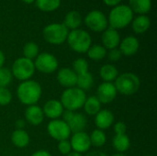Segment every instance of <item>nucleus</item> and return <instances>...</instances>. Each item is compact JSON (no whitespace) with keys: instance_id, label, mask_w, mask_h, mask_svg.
<instances>
[{"instance_id":"f257e3e1","label":"nucleus","mask_w":157,"mask_h":156,"mask_svg":"<svg viewBox=\"0 0 157 156\" xmlns=\"http://www.w3.org/2000/svg\"><path fill=\"white\" fill-rule=\"evenodd\" d=\"M17 96L22 104L28 107L35 105L40 98L41 86L38 82L33 80L23 81L17 86Z\"/></svg>"},{"instance_id":"ddd939ff","label":"nucleus","mask_w":157,"mask_h":156,"mask_svg":"<svg viewBox=\"0 0 157 156\" xmlns=\"http://www.w3.org/2000/svg\"><path fill=\"white\" fill-rule=\"evenodd\" d=\"M70 143H71L72 150H74V152L78 154L86 153L91 147L89 135L84 131L74 133V135L71 138Z\"/></svg>"},{"instance_id":"f704fd0d","label":"nucleus","mask_w":157,"mask_h":156,"mask_svg":"<svg viewBox=\"0 0 157 156\" xmlns=\"http://www.w3.org/2000/svg\"><path fill=\"white\" fill-rule=\"evenodd\" d=\"M58 150L63 155H67L68 154H70L71 151H72V147H71L70 142L68 140L60 141L59 143H58Z\"/></svg>"},{"instance_id":"9b49d317","label":"nucleus","mask_w":157,"mask_h":156,"mask_svg":"<svg viewBox=\"0 0 157 156\" xmlns=\"http://www.w3.org/2000/svg\"><path fill=\"white\" fill-rule=\"evenodd\" d=\"M48 133L52 138L56 141H63L68 140L71 135L70 129L66 122L62 120H52L49 122L47 126Z\"/></svg>"},{"instance_id":"2f4dec72","label":"nucleus","mask_w":157,"mask_h":156,"mask_svg":"<svg viewBox=\"0 0 157 156\" xmlns=\"http://www.w3.org/2000/svg\"><path fill=\"white\" fill-rule=\"evenodd\" d=\"M74 72L76 74H81L88 72V63L84 58H78L73 63Z\"/></svg>"},{"instance_id":"a211bd4d","label":"nucleus","mask_w":157,"mask_h":156,"mask_svg":"<svg viewBox=\"0 0 157 156\" xmlns=\"http://www.w3.org/2000/svg\"><path fill=\"white\" fill-rule=\"evenodd\" d=\"M25 119L29 124L33 126L40 125L44 120L42 108L36 105L29 106L25 111Z\"/></svg>"},{"instance_id":"f3484780","label":"nucleus","mask_w":157,"mask_h":156,"mask_svg":"<svg viewBox=\"0 0 157 156\" xmlns=\"http://www.w3.org/2000/svg\"><path fill=\"white\" fill-rule=\"evenodd\" d=\"M140 44L137 38L134 36H128L124 38L120 42V51L121 54L125 56H132L134 55L139 50Z\"/></svg>"},{"instance_id":"393cba45","label":"nucleus","mask_w":157,"mask_h":156,"mask_svg":"<svg viewBox=\"0 0 157 156\" xmlns=\"http://www.w3.org/2000/svg\"><path fill=\"white\" fill-rule=\"evenodd\" d=\"M83 107L86 113L90 116H96L101 110V103L98 101L97 97H89L86 98Z\"/></svg>"},{"instance_id":"1a4fd4ad","label":"nucleus","mask_w":157,"mask_h":156,"mask_svg":"<svg viewBox=\"0 0 157 156\" xmlns=\"http://www.w3.org/2000/svg\"><path fill=\"white\" fill-rule=\"evenodd\" d=\"M33 63L35 69L43 74H52L58 68V61L56 57L49 52L39 53Z\"/></svg>"},{"instance_id":"a878e982","label":"nucleus","mask_w":157,"mask_h":156,"mask_svg":"<svg viewBox=\"0 0 157 156\" xmlns=\"http://www.w3.org/2000/svg\"><path fill=\"white\" fill-rule=\"evenodd\" d=\"M112 144L116 151L119 153H124L126 152L131 145L130 139L126 134H121V135H115V137L112 140Z\"/></svg>"},{"instance_id":"2eb2a0df","label":"nucleus","mask_w":157,"mask_h":156,"mask_svg":"<svg viewBox=\"0 0 157 156\" xmlns=\"http://www.w3.org/2000/svg\"><path fill=\"white\" fill-rule=\"evenodd\" d=\"M42 111H43L44 116H46L47 118L52 120L59 119L63 115L64 110L60 101L55 100V99H51L44 104Z\"/></svg>"},{"instance_id":"7ed1b4c3","label":"nucleus","mask_w":157,"mask_h":156,"mask_svg":"<svg viewBox=\"0 0 157 156\" xmlns=\"http://www.w3.org/2000/svg\"><path fill=\"white\" fill-rule=\"evenodd\" d=\"M86 99L85 91L78 87L67 88L63 91L61 97V103L66 110L75 111L81 108Z\"/></svg>"},{"instance_id":"a19ab883","label":"nucleus","mask_w":157,"mask_h":156,"mask_svg":"<svg viewBox=\"0 0 157 156\" xmlns=\"http://www.w3.org/2000/svg\"><path fill=\"white\" fill-rule=\"evenodd\" d=\"M16 126H17V130H23L25 126V121L23 120H18L16 122Z\"/></svg>"},{"instance_id":"4468645a","label":"nucleus","mask_w":157,"mask_h":156,"mask_svg":"<svg viewBox=\"0 0 157 156\" xmlns=\"http://www.w3.org/2000/svg\"><path fill=\"white\" fill-rule=\"evenodd\" d=\"M103 47L107 50L115 49L120 45L121 42V36L117 29H114L112 28H107L102 34L101 37Z\"/></svg>"},{"instance_id":"f8f14e48","label":"nucleus","mask_w":157,"mask_h":156,"mask_svg":"<svg viewBox=\"0 0 157 156\" xmlns=\"http://www.w3.org/2000/svg\"><path fill=\"white\" fill-rule=\"evenodd\" d=\"M117 93L114 84L103 82L97 90V98L101 104H109L116 98Z\"/></svg>"},{"instance_id":"412c9836","label":"nucleus","mask_w":157,"mask_h":156,"mask_svg":"<svg viewBox=\"0 0 157 156\" xmlns=\"http://www.w3.org/2000/svg\"><path fill=\"white\" fill-rule=\"evenodd\" d=\"M130 8L139 15L147 14L152 8V0H129Z\"/></svg>"},{"instance_id":"20e7f679","label":"nucleus","mask_w":157,"mask_h":156,"mask_svg":"<svg viewBox=\"0 0 157 156\" xmlns=\"http://www.w3.org/2000/svg\"><path fill=\"white\" fill-rule=\"evenodd\" d=\"M66 40L70 48L78 53L86 52L92 43L90 34L87 31L80 29L71 30L68 33Z\"/></svg>"},{"instance_id":"9d476101","label":"nucleus","mask_w":157,"mask_h":156,"mask_svg":"<svg viewBox=\"0 0 157 156\" xmlns=\"http://www.w3.org/2000/svg\"><path fill=\"white\" fill-rule=\"evenodd\" d=\"M62 116L63 118V120L68 125L71 133L84 131L85 128L86 127V118L81 113H75L74 111L64 110Z\"/></svg>"},{"instance_id":"e433bc0d","label":"nucleus","mask_w":157,"mask_h":156,"mask_svg":"<svg viewBox=\"0 0 157 156\" xmlns=\"http://www.w3.org/2000/svg\"><path fill=\"white\" fill-rule=\"evenodd\" d=\"M114 131L117 135H121V134H125L127 131V126L124 122H117L114 125Z\"/></svg>"},{"instance_id":"39448f33","label":"nucleus","mask_w":157,"mask_h":156,"mask_svg":"<svg viewBox=\"0 0 157 156\" xmlns=\"http://www.w3.org/2000/svg\"><path fill=\"white\" fill-rule=\"evenodd\" d=\"M114 86L117 89V92L124 96H132L139 90L141 82L135 74L124 73L121 75H118Z\"/></svg>"},{"instance_id":"c85d7f7f","label":"nucleus","mask_w":157,"mask_h":156,"mask_svg":"<svg viewBox=\"0 0 157 156\" xmlns=\"http://www.w3.org/2000/svg\"><path fill=\"white\" fill-rule=\"evenodd\" d=\"M35 2L37 7L44 12L54 11L61 5V0H35Z\"/></svg>"},{"instance_id":"58836bf2","label":"nucleus","mask_w":157,"mask_h":156,"mask_svg":"<svg viewBox=\"0 0 157 156\" xmlns=\"http://www.w3.org/2000/svg\"><path fill=\"white\" fill-rule=\"evenodd\" d=\"M31 156H52L47 151H37Z\"/></svg>"},{"instance_id":"4be33fe9","label":"nucleus","mask_w":157,"mask_h":156,"mask_svg":"<svg viewBox=\"0 0 157 156\" xmlns=\"http://www.w3.org/2000/svg\"><path fill=\"white\" fill-rule=\"evenodd\" d=\"M82 23V17L79 12L75 10H72L68 12L64 17L63 25L67 28V29H77Z\"/></svg>"},{"instance_id":"79ce46f5","label":"nucleus","mask_w":157,"mask_h":156,"mask_svg":"<svg viewBox=\"0 0 157 156\" xmlns=\"http://www.w3.org/2000/svg\"><path fill=\"white\" fill-rule=\"evenodd\" d=\"M5 60H6V57H5V54L2 51H0V68L3 67L4 63H5Z\"/></svg>"},{"instance_id":"ea45409f","label":"nucleus","mask_w":157,"mask_h":156,"mask_svg":"<svg viewBox=\"0 0 157 156\" xmlns=\"http://www.w3.org/2000/svg\"><path fill=\"white\" fill-rule=\"evenodd\" d=\"M86 156H108L106 154L102 153V152H99V151H94V152H91L89 154H87Z\"/></svg>"},{"instance_id":"72a5a7b5","label":"nucleus","mask_w":157,"mask_h":156,"mask_svg":"<svg viewBox=\"0 0 157 156\" xmlns=\"http://www.w3.org/2000/svg\"><path fill=\"white\" fill-rule=\"evenodd\" d=\"M12 100V94L6 88H0V106H6Z\"/></svg>"},{"instance_id":"dca6fc26","label":"nucleus","mask_w":157,"mask_h":156,"mask_svg":"<svg viewBox=\"0 0 157 156\" xmlns=\"http://www.w3.org/2000/svg\"><path fill=\"white\" fill-rule=\"evenodd\" d=\"M57 80L61 86L66 88L75 87L76 86L77 74L70 68H62L57 74Z\"/></svg>"},{"instance_id":"473e14b6","label":"nucleus","mask_w":157,"mask_h":156,"mask_svg":"<svg viewBox=\"0 0 157 156\" xmlns=\"http://www.w3.org/2000/svg\"><path fill=\"white\" fill-rule=\"evenodd\" d=\"M11 71L7 68H0V88L6 87L12 81Z\"/></svg>"},{"instance_id":"c756f323","label":"nucleus","mask_w":157,"mask_h":156,"mask_svg":"<svg viewBox=\"0 0 157 156\" xmlns=\"http://www.w3.org/2000/svg\"><path fill=\"white\" fill-rule=\"evenodd\" d=\"M89 138H90L91 145H93L95 147H101V146H103L105 144L106 139H107L104 131H101V130H98V129L93 131V132L91 133Z\"/></svg>"},{"instance_id":"a18cd8bd","label":"nucleus","mask_w":157,"mask_h":156,"mask_svg":"<svg viewBox=\"0 0 157 156\" xmlns=\"http://www.w3.org/2000/svg\"><path fill=\"white\" fill-rule=\"evenodd\" d=\"M111 156H126L124 154H122V153H117V154H112Z\"/></svg>"},{"instance_id":"37998d69","label":"nucleus","mask_w":157,"mask_h":156,"mask_svg":"<svg viewBox=\"0 0 157 156\" xmlns=\"http://www.w3.org/2000/svg\"><path fill=\"white\" fill-rule=\"evenodd\" d=\"M66 156H82L81 154H78V153H75V152H71L70 154H68Z\"/></svg>"},{"instance_id":"49530a36","label":"nucleus","mask_w":157,"mask_h":156,"mask_svg":"<svg viewBox=\"0 0 157 156\" xmlns=\"http://www.w3.org/2000/svg\"><path fill=\"white\" fill-rule=\"evenodd\" d=\"M145 156H153V155H145Z\"/></svg>"},{"instance_id":"6ab92c4d","label":"nucleus","mask_w":157,"mask_h":156,"mask_svg":"<svg viewBox=\"0 0 157 156\" xmlns=\"http://www.w3.org/2000/svg\"><path fill=\"white\" fill-rule=\"evenodd\" d=\"M114 122V115L109 109L100 110L95 117V124L98 130L109 129Z\"/></svg>"},{"instance_id":"c9c22d12","label":"nucleus","mask_w":157,"mask_h":156,"mask_svg":"<svg viewBox=\"0 0 157 156\" xmlns=\"http://www.w3.org/2000/svg\"><path fill=\"white\" fill-rule=\"evenodd\" d=\"M121 52L119 49L115 48V49H111L109 50V53H108V57H109V60L111 61V62H117L119 61L121 58Z\"/></svg>"},{"instance_id":"f03ea898","label":"nucleus","mask_w":157,"mask_h":156,"mask_svg":"<svg viewBox=\"0 0 157 156\" xmlns=\"http://www.w3.org/2000/svg\"><path fill=\"white\" fill-rule=\"evenodd\" d=\"M133 19V12L127 5H118L110 10L108 23L114 29H121L127 27Z\"/></svg>"},{"instance_id":"b1692460","label":"nucleus","mask_w":157,"mask_h":156,"mask_svg":"<svg viewBox=\"0 0 157 156\" xmlns=\"http://www.w3.org/2000/svg\"><path fill=\"white\" fill-rule=\"evenodd\" d=\"M99 74L104 82L111 83L118 77L119 72L113 64H105L100 68Z\"/></svg>"},{"instance_id":"423d86ee","label":"nucleus","mask_w":157,"mask_h":156,"mask_svg":"<svg viewBox=\"0 0 157 156\" xmlns=\"http://www.w3.org/2000/svg\"><path fill=\"white\" fill-rule=\"evenodd\" d=\"M69 30L63 23H52L47 25L42 31L44 40L53 45L63 43L68 36Z\"/></svg>"},{"instance_id":"6e6552de","label":"nucleus","mask_w":157,"mask_h":156,"mask_svg":"<svg viewBox=\"0 0 157 156\" xmlns=\"http://www.w3.org/2000/svg\"><path fill=\"white\" fill-rule=\"evenodd\" d=\"M85 23L87 28L95 32L104 31L108 28V17L100 10H92L85 17Z\"/></svg>"},{"instance_id":"cd10ccee","label":"nucleus","mask_w":157,"mask_h":156,"mask_svg":"<svg viewBox=\"0 0 157 156\" xmlns=\"http://www.w3.org/2000/svg\"><path fill=\"white\" fill-rule=\"evenodd\" d=\"M86 52H87V56L93 61H100L104 59L107 55V50L102 45H98V44L90 46V48Z\"/></svg>"},{"instance_id":"c03bdc74","label":"nucleus","mask_w":157,"mask_h":156,"mask_svg":"<svg viewBox=\"0 0 157 156\" xmlns=\"http://www.w3.org/2000/svg\"><path fill=\"white\" fill-rule=\"evenodd\" d=\"M21 1H23L24 3H27V4H31V3H33L35 0H21Z\"/></svg>"},{"instance_id":"bb28decb","label":"nucleus","mask_w":157,"mask_h":156,"mask_svg":"<svg viewBox=\"0 0 157 156\" xmlns=\"http://www.w3.org/2000/svg\"><path fill=\"white\" fill-rule=\"evenodd\" d=\"M93 84H94V77L89 72L81 74H77L76 86L79 89H81L83 91L88 90L90 87H92Z\"/></svg>"},{"instance_id":"0eeeda50","label":"nucleus","mask_w":157,"mask_h":156,"mask_svg":"<svg viewBox=\"0 0 157 156\" xmlns=\"http://www.w3.org/2000/svg\"><path fill=\"white\" fill-rule=\"evenodd\" d=\"M35 66L33 61L25 57L17 59L12 65L11 74L14 77L20 81H27L34 74Z\"/></svg>"},{"instance_id":"5701e85b","label":"nucleus","mask_w":157,"mask_h":156,"mask_svg":"<svg viewBox=\"0 0 157 156\" xmlns=\"http://www.w3.org/2000/svg\"><path fill=\"white\" fill-rule=\"evenodd\" d=\"M12 143L18 148H24L29 143V136L24 130H16L11 134Z\"/></svg>"},{"instance_id":"aec40b11","label":"nucleus","mask_w":157,"mask_h":156,"mask_svg":"<svg viewBox=\"0 0 157 156\" xmlns=\"http://www.w3.org/2000/svg\"><path fill=\"white\" fill-rule=\"evenodd\" d=\"M151 25V20L146 15H140L132 19V30L137 34H143L148 30Z\"/></svg>"},{"instance_id":"4c0bfd02","label":"nucleus","mask_w":157,"mask_h":156,"mask_svg":"<svg viewBox=\"0 0 157 156\" xmlns=\"http://www.w3.org/2000/svg\"><path fill=\"white\" fill-rule=\"evenodd\" d=\"M122 0H103L104 4H106L109 6H116L118 5H120V3Z\"/></svg>"},{"instance_id":"7c9ffc66","label":"nucleus","mask_w":157,"mask_h":156,"mask_svg":"<svg viewBox=\"0 0 157 156\" xmlns=\"http://www.w3.org/2000/svg\"><path fill=\"white\" fill-rule=\"evenodd\" d=\"M23 57L29 59V60H33L35 59L38 55H39V47L38 45L33 42V41H29L28 43H26L23 47Z\"/></svg>"}]
</instances>
